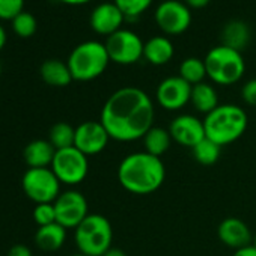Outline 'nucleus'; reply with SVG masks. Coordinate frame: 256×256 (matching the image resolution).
Segmentation results:
<instances>
[{
  "mask_svg": "<svg viewBox=\"0 0 256 256\" xmlns=\"http://www.w3.org/2000/svg\"><path fill=\"white\" fill-rule=\"evenodd\" d=\"M154 102L140 88L125 86L114 90L102 106L101 124L110 139L118 142H133L154 126Z\"/></svg>",
  "mask_w": 256,
  "mask_h": 256,
  "instance_id": "f257e3e1",
  "label": "nucleus"
},
{
  "mask_svg": "<svg viewBox=\"0 0 256 256\" xmlns=\"http://www.w3.org/2000/svg\"><path fill=\"white\" fill-rule=\"evenodd\" d=\"M166 178L162 158L145 151L133 152L122 158L118 168L119 184L133 194H151L157 192Z\"/></svg>",
  "mask_w": 256,
  "mask_h": 256,
  "instance_id": "f03ea898",
  "label": "nucleus"
},
{
  "mask_svg": "<svg viewBox=\"0 0 256 256\" xmlns=\"http://www.w3.org/2000/svg\"><path fill=\"white\" fill-rule=\"evenodd\" d=\"M247 114L236 104H218L205 114V136L220 146L234 144L247 130Z\"/></svg>",
  "mask_w": 256,
  "mask_h": 256,
  "instance_id": "7ed1b4c3",
  "label": "nucleus"
},
{
  "mask_svg": "<svg viewBox=\"0 0 256 256\" xmlns=\"http://www.w3.org/2000/svg\"><path fill=\"white\" fill-rule=\"evenodd\" d=\"M74 241L78 253L86 256H102L112 248L113 228L101 214H89L76 229Z\"/></svg>",
  "mask_w": 256,
  "mask_h": 256,
  "instance_id": "20e7f679",
  "label": "nucleus"
},
{
  "mask_svg": "<svg viewBox=\"0 0 256 256\" xmlns=\"http://www.w3.org/2000/svg\"><path fill=\"white\" fill-rule=\"evenodd\" d=\"M110 62L107 48L98 41H84L78 44L68 58V68L74 80L89 82L100 77Z\"/></svg>",
  "mask_w": 256,
  "mask_h": 256,
  "instance_id": "39448f33",
  "label": "nucleus"
},
{
  "mask_svg": "<svg viewBox=\"0 0 256 256\" xmlns=\"http://www.w3.org/2000/svg\"><path fill=\"white\" fill-rule=\"evenodd\" d=\"M204 62L206 66V76L214 83L222 86L236 83L242 77L246 70L241 52H236L222 44L212 47L206 53Z\"/></svg>",
  "mask_w": 256,
  "mask_h": 256,
  "instance_id": "423d86ee",
  "label": "nucleus"
},
{
  "mask_svg": "<svg viewBox=\"0 0 256 256\" xmlns=\"http://www.w3.org/2000/svg\"><path fill=\"white\" fill-rule=\"evenodd\" d=\"M24 194L38 204H53L60 194V181L50 168L28 169L22 180Z\"/></svg>",
  "mask_w": 256,
  "mask_h": 256,
  "instance_id": "0eeeda50",
  "label": "nucleus"
},
{
  "mask_svg": "<svg viewBox=\"0 0 256 256\" xmlns=\"http://www.w3.org/2000/svg\"><path fill=\"white\" fill-rule=\"evenodd\" d=\"M50 169L54 172L60 184L77 186L84 181L89 172L88 156L78 151L76 146L59 150L54 154Z\"/></svg>",
  "mask_w": 256,
  "mask_h": 256,
  "instance_id": "6e6552de",
  "label": "nucleus"
},
{
  "mask_svg": "<svg viewBox=\"0 0 256 256\" xmlns=\"http://www.w3.org/2000/svg\"><path fill=\"white\" fill-rule=\"evenodd\" d=\"M110 60L120 65H132L144 58L145 42L133 30L119 29L107 36L104 42Z\"/></svg>",
  "mask_w": 256,
  "mask_h": 256,
  "instance_id": "1a4fd4ad",
  "label": "nucleus"
},
{
  "mask_svg": "<svg viewBox=\"0 0 256 256\" xmlns=\"http://www.w3.org/2000/svg\"><path fill=\"white\" fill-rule=\"evenodd\" d=\"M53 204L56 210V222L65 229H76L89 216L88 200L77 190L60 193Z\"/></svg>",
  "mask_w": 256,
  "mask_h": 256,
  "instance_id": "9d476101",
  "label": "nucleus"
},
{
  "mask_svg": "<svg viewBox=\"0 0 256 256\" xmlns=\"http://www.w3.org/2000/svg\"><path fill=\"white\" fill-rule=\"evenodd\" d=\"M156 22L163 32L169 35H180L188 29L192 23V12L181 0H163L156 10Z\"/></svg>",
  "mask_w": 256,
  "mask_h": 256,
  "instance_id": "9b49d317",
  "label": "nucleus"
},
{
  "mask_svg": "<svg viewBox=\"0 0 256 256\" xmlns=\"http://www.w3.org/2000/svg\"><path fill=\"white\" fill-rule=\"evenodd\" d=\"M110 136L101 120H86L76 126L74 146L84 156H96L106 150Z\"/></svg>",
  "mask_w": 256,
  "mask_h": 256,
  "instance_id": "f8f14e48",
  "label": "nucleus"
},
{
  "mask_svg": "<svg viewBox=\"0 0 256 256\" xmlns=\"http://www.w3.org/2000/svg\"><path fill=\"white\" fill-rule=\"evenodd\" d=\"M192 84L187 83L180 76L166 77L160 82L156 96L158 104L166 110H180L187 102H190L192 96Z\"/></svg>",
  "mask_w": 256,
  "mask_h": 256,
  "instance_id": "ddd939ff",
  "label": "nucleus"
},
{
  "mask_svg": "<svg viewBox=\"0 0 256 256\" xmlns=\"http://www.w3.org/2000/svg\"><path fill=\"white\" fill-rule=\"evenodd\" d=\"M168 130L174 142L187 148H194L202 139L206 138L204 120L187 113L174 118Z\"/></svg>",
  "mask_w": 256,
  "mask_h": 256,
  "instance_id": "4468645a",
  "label": "nucleus"
},
{
  "mask_svg": "<svg viewBox=\"0 0 256 256\" xmlns=\"http://www.w3.org/2000/svg\"><path fill=\"white\" fill-rule=\"evenodd\" d=\"M125 16L116 6L114 2H104L100 4L90 14V26L95 32L101 35H112L120 29Z\"/></svg>",
  "mask_w": 256,
  "mask_h": 256,
  "instance_id": "2eb2a0df",
  "label": "nucleus"
},
{
  "mask_svg": "<svg viewBox=\"0 0 256 256\" xmlns=\"http://www.w3.org/2000/svg\"><path fill=\"white\" fill-rule=\"evenodd\" d=\"M217 235L224 246L235 250L250 246L253 241V235L248 226L236 217L224 218L217 228Z\"/></svg>",
  "mask_w": 256,
  "mask_h": 256,
  "instance_id": "dca6fc26",
  "label": "nucleus"
},
{
  "mask_svg": "<svg viewBox=\"0 0 256 256\" xmlns=\"http://www.w3.org/2000/svg\"><path fill=\"white\" fill-rule=\"evenodd\" d=\"M56 150L48 140H34L28 144L24 148V162L29 166V169H41V168H50L54 158Z\"/></svg>",
  "mask_w": 256,
  "mask_h": 256,
  "instance_id": "f3484780",
  "label": "nucleus"
},
{
  "mask_svg": "<svg viewBox=\"0 0 256 256\" xmlns=\"http://www.w3.org/2000/svg\"><path fill=\"white\" fill-rule=\"evenodd\" d=\"M222 46L241 52L250 41V29L242 20H229L220 32Z\"/></svg>",
  "mask_w": 256,
  "mask_h": 256,
  "instance_id": "a211bd4d",
  "label": "nucleus"
},
{
  "mask_svg": "<svg viewBox=\"0 0 256 256\" xmlns=\"http://www.w3.org/2000/svg\"><path fill=\"white\" fill-rule=\"evenodd\" d=\"M65 241L66 229L58 222L47 226H40L35 234V242L44 252H56L65 244Z\"/></svg>",
  "mask_w": 256,
  "mask_h": 256,
  "instance_id": "6ab92c4d",
  "label": "nucleus"
},
{
  "mask_svg": "<svg viewBox=\"0 0 256 256\" xmlns=\"http://www.w3.org/2000/svg\"><path fill=\"white\" fill-rule=\"evenodd\" d=\"M144 58L152 65H164L174 58V44L166 36H152L145 42Z\"/></svg>",
  "mask_w": 256,
  "mask_h": 256,
  "instance_id": "aec40b11",
  "label": "nucleus"
},
{
  "mask_svg": "<svg viewBox=\"0 0 256 256\" xmlns=\"http://www.w3.org/2000/svg\"><path fill=\"white\" fill-rule=\"evenodd\" d=\"M40 74L47 84L56 86V88L68 86L74 80L72 74L68 68V64L58 60V59L46 60L40 68Z\"/></svg>",
  "mask_w": 256,
  "mask_h": 256,
  "instance_id": "412c9836",
  "label": "nucleus"
},
{
  "mask_svg": "<svg viewBox=\"0 0 256 256\" xmlns=\"http://www.w3.org/2000/svg\"><path fill=\"white\" fill-rule=\"evenodd\" d=\"M190 102L193 104V107L199 113L208 114L216 107H218V95H217V90L210 83H205V82L198 83V84H194L192 88Z\"/></svg>",
  "mask_w": 256,
  "mask_h": 256,
  "instance_id": "4be33fe9",
  "label": "nucleus"
},
{
  "mask_svg": "<svg viewBox=\"0 0 256 256\" xmlns=\"http://www.w3.org/2000/svg\"><path fill=\"white\" fill-rule=\"evenodd\" d=\"M144 146H145V152L154 156V157H162L163 154H166L170 148L172 144V136L169 133V130L163 126H152L151 130L144 136Z\"/></svg>",
  "mask_w": 256,
  "mask_h": 256,
  "instance_id": "5701e85b",
  "label": "nucleus"
},
{
  "mask_svg": "<svg viewBox=\"0 0 256 256\" xmlns=\"http://www.w3.org/2000/svg\"><path fill=\"white\" fill-rule=\"evenodd\" d=\"M48 142L56 151L74 146L76 142V128L66 122H58L50 128Z\"/></svg>",
  "mask_w": 256,
  "mask_h": 256,
  "instance_id": "b1692460",
  "label": "nucleus"
},
{
  "mask_svg": "<svg viewBox=\"0 0 256 256\" xmlns=\"http://www.w3.org/2000/svg\"><path fill=\"white\" fill-rule=\"evenodd\" d=\"M180 77H182L192 86L202 83L206 77L205 62L199 58H187L180 65Z\"/></svg>",
  "mask_w": 256,
  "mask_h": 256,
  "instance_id": "393cba45",
  "label": "nucleus"
},
{
  "mask_svg": "<svg viewBox=\"0 0 256 256\" xmlns=\"http://www.w3.org/2000/svg\"><path fill=\"white\" fill-rule=\"evenodd\" d=\"M192 151H193V157L198 163H200L204 166H211V164L217 163L220 152H222V146L217 145L216 142H212L211 139L205 138L194 148H192Z\"/></svg>",
  "mask_w": 256,
  "mask_h": 256,
  "instance_id": "a878e982",
  "label": "nucleus"
},
{
  "mask_svg": "<svg viewBox=\"0 0 256 256\" xmlns=\"http://www.w3.org/2000/svg\"><path fill=\"white\" fill-rule=\"evenodd\" d=\"M113 2L122 11L126 22H136L140 14L150 8L152 0H113Z\"/></svg>",
  "mask_w": 256,
  "mask_h": 256,
  "instance_id": "bb28decb",
  "label": "nucleus"
},
{
  "mask_svg": "<svg viewBox=\"0 0 256 256\" xmlns=\"http://www.w3.org/2000/svg\"><path fill=\"white\" fill-rule=\"evenodd\" d=\"M12 29L22 38H29L36 32V20L29 12H20L16 18H12Z\"/></svg>",
  "mask_w": 256,
  "mask_h": 256,
  "instance_id": "cd10ccee",
  "label": "nucleus"
},
{
  "mask_svg": "<svg viewBox=\"0 0 256 256\" xmlns=\"http://www.w3.org/2000/svg\"><path fill=\"white\" fill-rule=\"evenodd\" d=\"M34 220L38 226H47L56 223L54 204H38L34 208Z\"/></svg>",
  "mask_w": 256,
  "mask_h": 256,
  "instance_id": "c85d7f7f",
  "label": "nucleus"
},
{
  "mask_svg": "<svg viewBox=\"0 0 256 256\" xmlns=\"http://www.w3.org/2000/svg\"><path fill=\"white\" fill-rule=\"evenodd\" d=\"M24 0H0V18L12 20L23 12Z\"/></svg>",
  "mask_w": 256,
  "mask_h": 256,
  "instance_id": "c756f323",
  "label": "nucleus"
},
{
  "mask_svg": "<svg viewBox=\"0 0 256 256\" xmlns=\"http://www.w3.org/2000/svg\"><path fill=\"white\" fill-rule=\"evenodd\" d=\"M241 96L248 106L256 107V78H252L244 83L241 89Z\"/></svg>",
  "mask_w": 256,
  "mask_h": 256,
  "instance_id": "7c9ffc66",
  "label": "nucleus"
},
{
  "mask_svg": "<svg viewBox=\"0 0 256 256\" xmlns=\"http://www.w3.org/2000/svg\"><path fill=\"white\" fill-rule=\"evenodd\" d=\"M6 256H34L32 250L24 244H16L10 248Z\"/></svg>",
  "mask_w": 256,
  "mask_h": 256,
  "instance_id": "2f4dec72",
  "label": "nucleus"
},
{
  "mask_svg": "<svg viewBox=\"0 0 256 256\" xmlns=\"http://www.w3.org/2000/svg\"><path fill=\"white\" fill-rule=\"evenodd\" d=\"M232 256H256V247H254L253 244L246 246V247H242V248L235 250Z\"/></svg>",
  "mask_w": 256,
  "mask_h": 256,
  "instance_id": "473e14b6",
  "label": "nucleus"
},
{
  "mask_svg": "<svg viewBox=\"0 0 256 256\" xmlns=\"http://www.w3.org/2000/svg\"><path fill=\"white\" fill-rule=\"evenodd\" d=\"M210 4V0H186V5L192 6V8H204L205 5Z\"/></svg>",
  "mask_w": 256,
  "mask_h": 256,
  "instance_id": "72a5a7b5",
  "label": "nucleus"
},
{
  "mask_svg": "<svg viewBox=\"0 0 256 256\" xmlns=\"http://www.w3.org/2000/svg\"><path fill=\"white\" fill-rule=\"evenodd\" d=\"M102 256H126V253H125L124 250H120V248L112 247V248H108Z\"/></svg>",
  "mask_w": 256,
  "mask_h": 256,
  "instance_id": "f704fd0d",
  "label": "nucleus"
},
{
  "mask_svg": "<svg viewBox=\"0 0 256 256\" xmlns=\"http://www.w3.org/2000/svg\"><path fill=\"white\" fill-rule=\"evenodd\" d=\"M5 44H6V32L2 26H0V50L5 47Z\"/></svg>",
  "mask_w": 256,
  "mask_h": 256,
  "instance_id": "c9c22d12",
  "label": "nucleus"
},
{
  "mask_svg": "<svg viewBox=\"0 0 256 256\" xmlns=\"http://www.w3.org/2000/svg\"><path fill=\"white\" fill-rule=\"evenodd\" d=\"M64 4H68V5H83V4H88L90 0H60Z\"/></svg>",
  "mask_w": 256,
  "mask_h": 256,
  "instance_id": "e433bc0d",
  "label": "nucleus"
},
{
  "mask_svg": "<svg viewBox=\"0 0 256 256\" xmlns=\"http://www.w3.org/2000/svg\"><path fill=\"white\" fill-rule=\"evenodd\" d=\"M252 244H253V246H254V247H256V235H254V236H253V241H252Z\"/></svg>",
  "mask_w": 256,
  "mask_h": 256,
  "instance_id": "4c0bfd02",
  "label": "nucleus"
},
{
  "mask_svg": "<svg viewBox=\"0 0 256 256\" xmlns=\"http://www.w3.org/2000/svg\"><path fill=\"white\" fill-rule=\"evenodd\" d=\"M71 256H86V254H83V253H77V254H71Z\"/></svg>",
  "mask_w": 256,
  "mask_h": 256,
  "instance_id": "58836bf2",
  "label": "nucleus"
}]
</instances>
